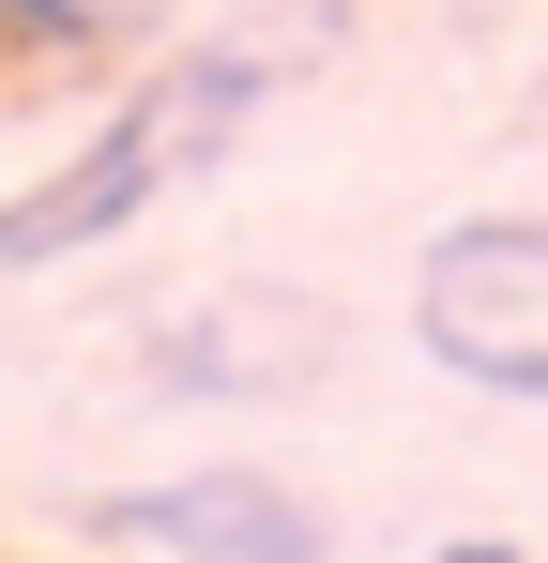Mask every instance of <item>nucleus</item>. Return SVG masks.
<instances>
[{"label":"nucleus","instance_id":"nucleus-1","mask_svg":"<svg viewBox=\"0 0 548 563\" xmlns=\"http://www.w3.org/2000/svg\"><path fill=\"white\" fill-rule=\"evenodd\" d=\"M289 77L274 62V31H229V46H183V62H153L138 92L91 122L77 153L46 168L31 198H0V275H31V260H91V244H122L153 198H183L244 122H260V92Z\"/></svg>","mask_w":548,"mask_h":563},{"label":"nucleus","instance_id":"nucleus-2","mask_svg":"<svg viewBox=\"0 0 548 563\" xmlns=\"http://www.w3.org/2000/svg\"><path fill=\"white\" fill-rule=\"evenodd\" d=\"M412 335L472 396L548 411V213H472L412 260Z\"/></svg>","mask_w":548,"mask_h":563},{"label":"nucleus","instance_id":"nucleus-3","mask_svg":"<svg viewBox=\"0 0 548 563\" xmlns=\"http://www.w3.org/2000/svg\"><path fill=\"white\" fill-rule=\"evenodd\" d=\"M107 549H183V563H336V518L274 472H168V487H107L91 503Z\"/></svg>","mask_w":548,"mask_h":563},{"label":"nucleus","instance_id":"nucleus-4","mask_svg":"<svg viewBox=\"0 0 548 563\" xmlns=\"http://www.w3.org/2000/svg\"><path fill=\"white\" fill-rule=\"evenodd\" d=\"M0 15H15V31H77L91 0H0Z\"/></svg>","mask_w":548,"mask_h":563},{"label":"nucleus","instance_id":"nucleus-5","mask_svg":"<svg viewBox=\"0 0 548 563\" xmlns=\"http://www.w3.org/2000/svg\"><path fill=\"white\" fill-rule=\"evenodd\" d=\"M427 563H534V549H503V533H457V549H427Z\"/></svg>","mask_w":548,"mask_h":563}]
</instances>
